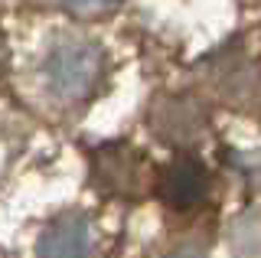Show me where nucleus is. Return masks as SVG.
I'll list each match as a JSON object with an SVG mask.
<instances>
[{
	"instance_id": "obj_1",
	"label": "nucleus",
	"mask_w": 261,
	"mask_h": 258,
	"mask_svg": "<svg viewBox=\"0 0 261 258\" xmlns=\"http://www.w3.org/2000/svg\"><path fill=\"white\" fill-rule=\"evenodd\" d=\"M46 88L59 101H85L105 82V53L92 39L62 36L49 46L43 62Z\"/></svg>"
},
{
	"instance_id": "obj_2",
	"label": "nucleus",
	"mask_w": 261,
	"mask_h": 258,
	"mask_svg": "<svg viewBox=\"0 0 261 258\" xmlns=\"http://www.w3.org/2000/svg\"><path fill=\"white\" fill-rule=\"evenodd\" d=\"M36 258H92V229L79 213H65L39 232Z\"/></svg>"
},
{
	"instance_id": "obj_3",
	"label": "nucleus",
	"mask_w": 261,
	"mask_h": 258,
	"mask_svg": "<svg viewBox=\"0 0 261 258\" xmlns=\"http://www.w3.org/2000/svg\"><path fill=\"white\" fill-rule=\"evenodd\" d=\"M160 196L176 209H190L206 196V170L193 157H176L160 173Z\"/></svg>"
},
{
	"instance_id": "obj_4",
	"label": "nucleus",
	"mask_w": 261,
	"mask_h": 258,
	"mask_svg": "<svg viewBox=\"0 0 261 258\" xmlns=\"http://www.w3.org/2000/svg\"><path fill=\"white\" fill-rule=\"evenodd\" d=\"M199 124H202V111L186 95L167 98L153 111V127H157V134L163 141H193L199 134Z\"/></svg>"
},
{
	"instance_id": "obj_5",
	"label": "nucleus",
	"mask_w": 261,
	"mask_h": 258,
	"mask_svg": "<svg viewBox=\"0 0 261 258\" xmlns=\"http://www.w3.org/2000/svg\"><path fill=\"white\" fill-rule=\"evenodd\" d=\"M59 4L75 17H98V13H108L118 0H59Z\"/></svg>"
},
{
	"instance_id": "obj_6",
	"label": "nucleus",
	"mask_w": 261,
	"mask_h": 258,
	"mask_svg": "<svg viewBox=\"0 0 261 258\" xmlns=\"http://www.w3.org/2000/svg\"><path fill=\"white\" fill-rule=\"evenodd\" d=\"M167 258H206V252L196 248V245H183V248H176V252H170Z\"/></svg>"
}]
</instances>
